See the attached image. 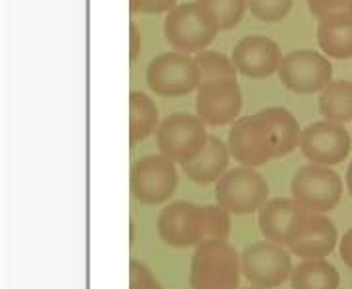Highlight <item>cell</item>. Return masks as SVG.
<instances>
[{
  "mask_svg": "<svg viewBox=\"0 0 352 289\" xmlns=\"http://www.w3.org/2000/svg\"><path fill=\"white\" fill-rule=\"evenodd\" d=\"M302 127L296 115L280 106L243 115L231 129L227 145L231 157L243 166H261L282 159L300 147Z\"/></svg>",
  "mask_w": 352,
  "mask_h": 289,
  "instance_id": "6da1fadb",
  "label": "cell"
},
{
  "mask_svg": "<svg viewBox=\"0 0 352 289\" xmlns=\"http://www.w3.org/2000/svg\"><path fill=\"white\" fill-rule=\"evenodd\" d=\"M157 233L173 248L200 246L212 239L227 240L231 233V213L221 205L173 201L159 211Z\"/></svg>",
  "mask_w": 352,
  "mask_h": 289,
  "instance_id": "7a4b0ae2",
  "label": "cell"
},
{
  "mask_svg": "<svg viewBox=\"0 0 352 289\" xmlns=\"http://www.w3.org/2000/svg\"><path fill=\"white\" fill-rule=\"evenodd\" d=\"M241 254L227 240L212 239L196 246L190 262V289H239Z\"/></svg>",
  "mask_w": 352,
  "mask_h": 289,
  "instance_id": "3957f363",
  "label": "cell"
},
{
  "mask_svg": "<svg viewBox=\"0 0 352 289\" xmlns=\"http://www.w3.org/2000/svg\"><path fill=\"white\" fill-rule=\"evenodd\" d=\"M219 27L214 16L200 2H184L175 6L164 18V38L175 51L198 55L210 47Z\"/></svg>",
  "mask_w": 352,
  "mask_h": 289,
  "instance_id": "277c9868",
  "label": "cell"
},
{
  "mask_svg": "<svg viewBox=\"0 0 352 289\" xmlns=\"http://www.w3.org/2000/svg\"><path fill=\"white\" fill-rule=\"evenodd\" d=\"M292 198L311 213H329L342 200L344 182L339 172L323 164H303L289 182Z\"/></svg>",
  "mask_w": 352,
  "mask_h": 289,
  "instance_id": "5b68a950",
  "label": "cell"
},
{
  "mask_svg": "<svg viewBox=\"0 0 352 289\" xmlns=\"http://www.w3.org/2000/svg\"><path fill=\"white\" fill-rule=\"evenodd\" d=\"M194 113H170L164 117L155 133L159 152L176 164L194 161L208 145V129Z\"/></svg>",
  "mask_w": 352,
  "mask_h": 289,
  "instance_id": "8992f818",
  "label": "cell"
},
{
  "mask_svg": "<svg viewBox=\"0 0 352 289\" xmlns=\"http://www.w3.org/2000/svg\"><path fill=\"white\" fill-rule=\"evenodd\" d=\"M268 182L252 166H237L227 170L215 182V201L231 215H249L261 211L268 201Z\"/></svg>",
  "mask_w": 352,
  "mask_h": 289,
  "instance_id": "52a82bcc",
  "label": "cell"
},
{
  "mask_svg": "<svg viewBox=\"0 0 352 289\" xmlns=\"http://www.w3.org/2000/svg\"><path fill=\"white\" fill-rule=\"evenodd\" d=\"M292 270V252L272 240H256L241 252V272L252 288H280Z\"/></svg>",
  "mask_w": 352,
  "mask_h": 289,
  "instance_id": "ba28073f",
  "label": "cell"
},
{
  "mask_svg": "<svg viewBox=\"0 0 352 289\" xmlns=\"http://www.w3.org/2000/svg\"><path fill=\"white\" fill-rule=\"evenodd\" d=\"M149 89L163 98L186 96L200 86V71L196 59L182 51H166L153 59L147 67Z\"/></svg>",
  "mask_w": 352,
  "mask_h": 289,
  "instance_id": "9c48e42d",
  "label": "cell"
},
{
  "mask_svg": "<svg viewBox=\"0 0 352 289\" xmlns=\"http://www.w3.org/2000/svg\"><path fill=\"white\" fill-rule=\"evenodd\" d=\"M278 78L294 94H315L333 80V65L321 51L294 49L282 57Z\"/></svg>",
  "mask_w": 352,
  "mask_h": 289,
  "instance_id": "30bf717a",
  "label": "cell"
},
{
  "mask_svg": "<svg viewBox=\"0 0 352 289\" xmlns=\"http://www.w3.org/2000/svg\"><path fill=\"white\" fill-rule=\"evenodd\" d=\"M178 186L176 163L159 154H147L131 166V194L143 205H161Z\"/></svg>",
  "mask_w": 352,
  "mask_h": 289,
  "instance_id": "8fae6325",
  "label": "cell"
},
{
  "mask_svg": "<svg viewBox=\"0 0 352 289\" xmlns=\"http://www.w3.org/2000/svg\"><path fill=\"white\" fill-rule=\"evenodd\" d=\"M243 108V92L237 78L200 82L196 90V115L206 126H233Z\"/></svg>",
  "mask_w": 352,
  "mask_h": 289,
  "instance_id": "7c38bea8",
  "label": "cell"
},
{
  "mask_svg": "<svg viewBox=\"0 0 352 289\" xmlns=\"http://www.w3.org/2000/svg\"><path fill=\"white\" fill-rule=\"evenodd\" d=\"M351 133L344 126L335 122H315L302 129L300 137V151L314 164L335 166L340 164L351 152Z\"/></svg>",
  "mask_w": 352,
  "mask_h": 289,
  "instance_id": "4fadbf2b",
  "label": "cell"
},
{
  "mask_svg": "<svg viewBox=\"0 0 352 289\" xmlns=\"http://www.w3.org/2000/svg\"><path fill=\"white\" fill-rule=\"evenodd\" d=\"M309 215L311 211H307L294 198L268 200L258 211V229L266 240L289 248L292 242L300 237Z\"/></svg>",
  "mask_w": 352,
  "mask_h": 289,
  "instance_id": "5bb4252c",
  "label": "cell"
},
{
  "mask_svg": "<svg viewBox=\"0 0 352 289\" xmlns=\"http://www.w3.org/2000/svg\"><path fill=\"white\" fill-rule=\"evenodd\" d=\"M231 59L239 75L247 78H266L278 73L282 63V51L268 36H247L233 47Z\"/></svg>",
  "mask_w": 352,
  "mask_h": 289,
  "instance_id": "9a60e30c",
  "label": "cell"
},
{
  "mask_svg": "<svg viewBox=\"0 0 352 289\" xmlns=\"http://www.w3.org/2000/svg\"><path fill=\"white\" fill-rule=\"evenodd\" d=\"M339 242V231L335 223L323 213H311L303 225L300 237L292 242L289 252L303 260L327 258Z\"/></svg>",
  "mask_w": 352,
  "mask_h": 289,
  "instance_id": "2e32d148",
  "label": "cell"
},
{
  "mask_svg": "<svg viewBox=\"0 0 352 289\" xmlns=\"http://www.w3.org/2000/svg\"><path fill=\"white\" fill-rule=\"evenodd\" d=\"M231 159L229 145H226L219 137L210 135L206 149L190 163L182 164V172L196 184L206 186V184H215L219 178L227 172Z\"/></svg>",
  "mask_w": 352,
  "mask_h": 289,
  "instance_id": "e0dca14e",
  "label": "cell"
},
{
  "mask_svg": "<svg viewBox=\"0 0 352 289\" xmlns=\"http://www.w3.org/2000/svg\"><path fill=\"white\" fill-rule=\"evenodd\" d=\"M317 43L323 55L331 59L352 57V16H331L319 20Z\"/></svg>",
  "mask_w": 352,
  "mask_h": 289,
  "instance_id": "ac0fdd59",
  "label": "cell"
},
{
  "mask_svg": "<svg viewBox=\"0 0 352 289\" xmlns=\"http://www.w3.org/2000/svg\"><path fill=\"white\" fill-rule=\"evenodd\" d=\"M292 289H339L340 274L325 258L303 260L292 270Z\"/></svg>",
  "mask_w": 352,
  "mask_h": 289,
  "instance_id": "d6986e66",
  "label": "cell"
},
{
  "mask_svg": "<svg viewBox=\"0 0 352 289\" xmlns=\"http://www.w3.org/2000/svg\"><path fill=\"white\" fill-rule=\"evenodd\" d=\"M161 126L159 122V108L157 104L143 92H131L129 94V143L138 145Z\"/></svg>",
  "mask_w": 352,
  "mask_h": 289,
  "instance_id": "ffe728a7",
  "label": "cell"
},
{
  "mask_svg": "<svg viewBox=\"0 0 352 289\" xmlns=\"http://www.w3.org/2000/svg\"><path fill=\"white\" fill-rule=\"evenodd\" d=\"M319 113L335 124L352 122V82L351 80H331L319 92Z\"/></svg>",
  "mask_w": 352,
  "mask_h": 289,
  "instance_id": "44dd1931",
  "label": "cell"
},
{
  "mask_svg": "<svg viewBox=\"0 0 352 289\" xmlns=\"http://www.w3.org/2000/svg\"><path fill=\"white\" fill-rule=\"evenodd\" d=\"M198 71H200V82L208 80H221V78H237L239 71L235 69L233 59H229L227 55L219 51H201L198 55H194Z\"/></svg>",
  "mask_w": 352,
  "mask_h": 289,
  "instance_id": "7402d4cb",
  "label": "cell"
},
{
  "mask_svg": "<svg viewBox=\"0 0 352 289\" xmlns=\"http://www.w3.org/2000/svg\"><path fill=\"white\" fill-rule=\"evenodd\" d=\"M208 12L214 16L219 32L233 30L241 24L247 6V0H198Z\"/></svg>",
  "mask_w": 352,
  "mask_h": 289,
  "instance_id": "603a6c76",
  "label": "cell"
},
{
  "mask_svg": "<svg viewBox=\"0 0 352 289\" xmlns=\"http://www.w3.org/2000/svg\"><path fill=\"white\" fill-rule=\"evenodd\" d=\"M294 0H247L251 14L266 24L282 22L292 10Z\"/></svg>",
  "mask_w": 352,
  "mask_h": 289,
  "instance_id": "cb8c5ba5",
  "label": "cell"
},
{
  "mask_svg": "<svg viewBox=\"0 0 352 289\" xmlns=\"http://www.w3.org/2000/svg\"><path fill=\"white\" fill-rule=\"evenodd\" d=\"M307 6L317 20L331 16H352V0H307Z\"/></svg>",
  "mask_w": 352,
  "mask_h": 289,
  "instance_id": "d4e9b609",
  "label": "cell"
},
{
  "mask_svg": "<svg viewBox=\"0 0 352 289\" xmlns=\"http://www.w3.org/2000/svg\"><path fill=\"white\" fill-rule=\"evenodd\" d=\"M129 289H164L151 270L139 260L129 264Z\"/></svg>",
  "mask_w": 352,
  "mask_h": 289,
  "instance_id": "484cf974",
  "label": "cell"
},
{
  "mask_svg": "<svg viewBox=\"0 0 352 289\" xmlns=\"http://www.w3.org/2000/svg\"><path fill=\"white\" fill-rule=\"evenodd\" d=\"M178 6V0H129V10L133 14H163Z\"/></svg>",
  "mask_w": 352,
  "mask_h": 289,
  "instance_id": "4316f807",
  "label": "cell"
},
{
  "mask_svg": "<svg viewBox=\"0 0 352 289\" xmlns=\"http://www.w3.org/2000/svg\"><path fill=\"white\" fill-rule=\"evenodd\" d=\"M141 53V30L135 22L129 24V59L135 61Z\"/></svg>",
  "mask_w": 352,
  "mask_h": 289,
  "instance_id": "83f0119b",
  "label": "cell"
},
{
  "mask_svg": "<svg viewBox=\"0 0 352 289\" xmlns=\"http://www.w3.org/2000/svg\"><path fill=\"white\" fill-rule=\"evenodd\" d=\"M339 254L346 268L352 270V227L344 233V237L339 242Z\"/></svg>",
  "mask_w": 352,
  "mask_h": 289,
  "instance_id": "f1b7e54d",
  "label": "cell"
},
{
  "mask_svg": "<svg viewBox=\"0 0 352 289\" xmlns=\"http://www.w3.org/2000/svg\"><path fill=\"white\" fill-rule=\"evenodd\" d=\"M344 184H346V192L352 196V161L346 168V174H344Z\"/></svg>",
  "mask_w": 352,
  "mask_h": 289,
  "instance_id": "f546056e",
  "label": "cell"
},
{
  "mask_svg": "<svg viewBox=\"0 0 352 289\" xmlns=\"http://www.w3.org/2000/svg\"><path fill=\"white\" fill-rule=\"evenodd\" d=\"M247 289H261V288H247Z\"/></svg>",
  "mask_w": 352,
  "mask_h": 289,
  "instance_id": "4dcf8cb0",
  "label": "cell"
}]
</instances>
